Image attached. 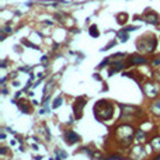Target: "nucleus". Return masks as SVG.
Segmentation results:
<instances>
[{"mask_svg": "<svg viewBox=\"0 0 160 160\" xmlns=\"http://www.w3.org/2000/svg\"><path fill=\"white\" fill-rule=\"evenodd\" d=\"M0 153H6V148H2V149H0Z\"/></svg>", "mask_w": 160, "mask_h": 160, "instance_id": "4be33fe9", "label": "nucleus"}, {"mask_svg": "<svg viewBox=\"0 0 160 160\" xmlns=\"http://www.w3.org/2000/svg\"><path fill=\"white\" fill-rule=\"evenodd\" d=\"M61 104H62V98H61V97H59V98H56L55 101H53L52 107H53V108H58V107H59V105H61Z\"/></svg>", "mask_w": 160, "mask_h": 160, "instance_id": "2eb2a0df", "label": "nucleus"}, {"mask_svg": "<svg viewBox=\"0 0 160 160\" xmlns=\"http://www.w3.org/2000/svg\"><path fill=\"white\" fill-rule=\"evenodd\" d=\"M108 159H121L119 156H108Z\"/></svg>", "mask_w": 160, "mask_h": 160, "instance_id": "a211bd4d", "label": "nucleus"}, {"mask_svg": "<svg viewBox=\"0 0 160 160\" xmlns=\"http://www.w3.org/2000/svg\"><path fill=\"white\" fill-rule=\"evenodd\" d=\"M135 138H136V141H138V142H143L145 138H146V133H145L143 131L139 129V131H136V132H135Z\"/></svg>", "mask_w": 160, "mask_h": 160, "instance_id": "6e6552de", "label": "nucleus"}, {"mask_svg": "<svg viewBox=\"0 0 160 160\" xmlns=\"http://www.w3.org/2000/svg\"><path fill=\"white\" fill-rule=\"evenodd\" d=\"M155 65H160V58L159 59H155Z\"/></svg>", "mask_w": 160, "mask_h": 160, "instance_id": "6ab92c4d", "label": "nucleus"}, {"mask_svg": "<svg viewBox=\"0 0 160 160\" xmlns=\"http://www.w3.org/2000/svg\"><path fill=\"white\" fill-rule=\"evenodd\" d=\"M65 139H66V143L73 145V143H76L80 138H79L78 133L73 132V131H66V133H65Z\"/></svg>", "mask_w": 160, "mask_h": 160, "instance_id": "7ed1b4c3", "label": "nucleus"}, {"mask_svg": "<svg viewBox=\"0 0 160 160\" xmlns=\"http://www.w3.org/2000/svg\"><path fill=\"white\" fill-rule=\"evenodd\" d=\"M3 31H4V32H10V31H11V30H10V28H8V27H7V28H4V30H3Z\"/></svg>", "mask_w": 160, "mask_h": 160, "instance_id": "412c9836", "label": "nucleus"}, {"mask_svg": "<svg viewBox=\"0 0 160 160\" xmlns=\"http://www.w3.org/2000/svg\"><path fill=\"white\" fill-rule=\"evenodd\" d=\"M41 61H42V62H47V61H48V58H47V56H42Z\"/></svg>", "mask_w": 160, "mask_h": 160, "instance_id": "aec40b11", "label": "nucleus"}, {"mask_svg": "<svg viewBox=\"0 0 160 160\" xmlns=\"http://www.w3.org/2000/svg\"><path fill=\"white\" fill-rule=\"evenodd\" d=\"M88 32H90V35L94 37V38H97V37H98V31H97V27H96V25H91L90 30H88Z\"/></svg>", "mask_w": 160, "mask_h": 160, "instance_id": "9b49d317", "label": "nucleus"}, {"mask_svg": "<svg viewBox=\"0 0 160 160\" xmlns=\"http://www.w3.org/2000/svg\"><path fill=\"white\" fill-rule=\"evenodd\" d=\"M86 105V100L84 98H79L78 101H76V104H75V115H76V118H80L82 117V112H83V107Z\"/></svg>", "mask_w": 160, "mask_h": 160, "instance_id": "f03ea898", "label": "nucleus"}, {"mask_svg": "<svg viewBox=\"0 0 160 160\" xmlns=\"http://www.w3.org/2000/svg\"><path fill=\"white\" fill-rule=\"evenodd\" d=\"M158 91H159V87L156 84H146V87H145V93L149 97H155L158 94Z\"/></svg>", "mask_w": 160, "mask_h": 160, "instance_id": "20e7f679", "label": "nucleus"}, {"mask_svg": "<svg viewBox=\"0 0 160 160\" xmlns=\"http://www.w3.org/2000/svg\"><path fill=\"white\" fill-rule=\"evenodd\" d=\"M152 146H153V149H160V138H155L152 141Z\"/></svg>", "mask_w": 160, "mask_h": 160, "instance_id": "f8f14e48", "label": "nucleus"}, {"mask_svg": "<svg viewBox=\"0 0 160 160\" xmlns=\"http://www.w3.org/2000/svg\"><path fill=\"white\" fill-rule=\"evenodd\" d=\"M145 21L150 22V24H158L159 16H158V14H155V13H149V14H146V16H145Z\"/></svg>", "mask_w": 160, "mask_h": 160, "instance_id": "39448f33", "label": "nucleus"}, {"mask_svg": "<svg viewBox=\"0 0 160 160\" xmlns=\"http://www.w3.org/2000/svg\"><path fill=\"white\" fill-rule=\"evenodd\" d=\"M114 65H115V66H114L112 69L110 70V76H112L115 72H118V70H121L122 68H124V62H115Z\"/></svg>", "mask_w": 160, "mask_h": 160, "instance_id": "0eeeda50", "label": "nucleus"}, {"mask_svg": "<svg viewBox=\"0 0 160 160\" xmlns=\"http://www.w3.org/2000/svg\"><path fill=\"white\" fill-rule=\"evenodd\" d=\"M94 110H101V112H96V115H97V118L104 119V121L110 119L111 117H112V114H114V107L111 104H108L107 101H104V100L97 102Z\"/></svg>", "mask_w": 160, "mask_h": 160, "instance_id": "f257e3e1", "label": "nucleus"}, {"mask_svg": "<svg viewBox=\"0 0 160 160\" xmlns=\"http://www.w3.org/2000/svg\"><path fill=\"white\" fill-rule=\"evenodd\" d=\"M158 159H160V155H159V156H158Z\"/></svg>", "mask_w": 160, "mask_h": 160, "instance_id": "5701e85b", "label": "nucleus"}, {"mask_svg": "<svg viewBox=\"0 0 160 160\" xmlns=\"http://www.w3.org/2000/svg\"><path fill=\"white\" fill-rule=\"evenodd\" d=\"M118 37H119V38H121L124 42L128 39V34H124V31H121V32H118Z\"/></svg>", "mask_w": 160, "mask_h": 160, "instance_id": "dca6fc26", "label": "nucleus"}, {"mask_svg": "<svg viewBox=\"0 0 160 160\" xmlns=\"http://www.w3.org/2000/svg\"><path fill=\"white\" fill-rule=\"evenodd\" d=\"M55 153H58V155H56V159H65V158H66V153H65L63 152V150H59V149H56L55 150Z\"/></svg>", "mask_w": 160, "mask_h": 160, "instance_id": "ddd939ff", "label": "nucleus"}, {"mask_svg": "<svg viewBox=\"0 0 160 160\" xmlns=\"http://www.w3.org/2000/svg\"><path fill=\"white\" fill-rule=\"evenodd\" d=\"M152 110H153V112H155V114L160 115V100H158V101L152 105Z\"/></svg>", "mask_w": 160, "mask_h": 160, "instance_id": "9d476101", "label": "nucleus"}, {"mask_svg": "<svg viewBox=\"0 0 160 160\" xmlns=\"http://www.w3.org/2000/svg\"><path fill=\"white\" fill-rule=\"evenodd\" d=\"M122 112H125V114H135L136 112V108L135 107H131V105H122Z\"/></svg>", "mask_w": 160, "mask_h": 160, "instance_id": "1a4fd4ad", "label": "nucleus"}, {"mask_svg": "<svg viewBox=\"0 0 160 160\" xmlns=\"http://www.w3.org/2000/svg\"><path fill=\"white\" fill-rule=\"evenodd\" d=\"M108 61H110V59H108V58H107V59H104V61L101 62V65H98V69H102V68H104L105 65H107V62H108Z\"/></svg>", "mask_w": 160, "mask_h": 160, "instance_id": "f3484780", "label": "nucleus"}, {"mask_svg": "<svg viewBox=\"0 0 160 160\" xmlns=\"http://www.w3.org/2000/svg\"><path fill=\"white\" fill-rule=\"evenodd\" d=\"M143 63H146V59L143 56H139V55L131 56V65H143Z\"/></svg>", "mask_w": 160, "mask_h": 160, "instance_id": "423d86ee", "label": "nucleus"}, {"mask_svg": "<svg viewBox=\"0 0 160 160\" xmlns=\"http://www.w3.org/2000/svg\"><path fill=\"white\" fill-rule=\"evenodd\" d=\"M127 18H128V16H127V14H119V16H118V22H119V24H122V22H125V21H127Z\"/></svg>", "mask_w": 160, "mask_h": 160, "instance_id": "4468645a", "label": "nucleus"}]
</instances>
